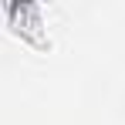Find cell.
<instances>
[{"mask_svg": "<svg viewBox=\"0 0 125 125\" xmlns=\"http://www.w3.org/2000/svg\"><path fill=\"white\" fill-rule=\"evenodd\" d=\"M10 21L21 24L24 31H37L41 27V7L34 0H14L10 3Z\"/></svg>", "mask_w": 125, "mask_h": 125, "instance_id": "obj_1", "label": "cell"}]
</instances>
